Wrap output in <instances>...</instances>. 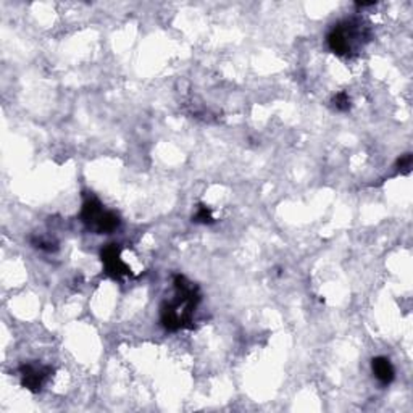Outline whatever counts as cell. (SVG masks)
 <instances>
[{"mask_svg": "<svg viewBox=\"0 0 413 413\" xmlns=\"http://www.w3.org/2000/svg\"><path fill=\"white\" fill-rule=\"evenodd\" d=\"M174 289L176 300L165 302L160 309V321L168 331H178L189 328L192 323V314L200 302L199 288L190 283L183 274H174Z\"/></svg>", "mask_w": 413, "mask_h": 413, "instance_id": "1", "label": "cell"}, {"mask_svg": "<svg viewBox=\"0 0 413 413\" xmlns=\"http://www.w3.org/2000/svg\"><path fill=\"white\" fill-rule=\"evenodd\" d=\"M368 39V31L357 20H346L337 23L328 34L326 42L332 54L339 57H351L360 46Z\"/></svg>", "mask_w": 413, "mask_h": 413, "instance_id": "2", "label": "cell"}, {"mask_svg": "<svg viewBox=\"0 0 413 413\" xmlns=\"http://www.w3.org/2000/svg\"><path fill=\"white\" fill-rule=\"evenodd\" d=\"M81 220L89 231L95 234H110L121 225L120 215L112 210H105L99 199L91 197L83 204Z\"/></svg>", "mask_w": 413, "mask_h": 413, "instance_id": "3", "label": "cell"}, {"mask_svg": "<svg viewBox=\"0 0 413 413\" xmlns=\"http://www.w3.org/2000/svg\"><path fill=\"white\" fill-rule=\"evenodd\" d=\"M18 372L21 376V386L36 394L39 393L42 386L47 383V379L50 378L54 370H52V367H47V365L41 363H23Z\"/></svg>", "mask_w": 413, "mask_h": 413, "instance_id": "4", "label": "cell"}, {"mask_svg": "<svg viewBox=\"0 0 413 413\" xmlns=\"http://www.w3.org/2000/svg\"><path fill=\"white\" fill-rule=\"evenodd\" d=\"M100 258H102L105 273H107L110 278L120 279L123 276H132L131 268L125 263L123 258H121V248L118 244L105 246L102 248V252H100Z\"/></svg>", "mask_w": 413, "mask_h": 413, "instance_id": "5", "label": "cell"}, {"mask_svg": "<svg viewBox=\"0 0 413 413\" xmlns=\"http://www.w3.org/2000/svg\"><path fill=\"white\" fill-rule=\"evenodd\" d=\"M372 372L374 374V378L379 381L381 384H391L394 381V367L391 363L389 358L386 357H374L372 360Z\"/></svg>", "mask_w": 413, "mask_h": 413, "instance_id": "6", "label": "cell"}, {"mask_svg": "<svg viewBox=\"0 0 413 413\" xmlns=\"http://www.w3.org/2000/svg\"><path fill=\"white\" fill-rule=\"evenodd\" d=\"M192 221L194 223H200V225H211L215 223L214 216H211V210L209 209V206L200 204L197 211H195V215L192 216Z\"/></svg>", "mask_w": 413, "mask_h": 413, "instance_id": "7", "label": "cell"}, {"mask_svg": "<svg viewBox=\"0 0 413 413\" xmlns=\"http://www.w3.org/2000/svg\"><path fill=\"white\" fill-rule=\"evenodd\" d=\"M332 105L339 112H347L351 108V97H349L347 92H337L335 97H332Z\"/></svg>", "mask_w": 413, "mask_h": 413, "instance_id": "8", "label": "cell"}, {"mask_svg": "<svg viewBox=\"0 0 413 413\" xmlns=\"http://www.w3.org/2000/svg\"><path fill=\"white\" fill-rule=\"evenodd\" d=\"M31 244H33L36 248H41V251H46V252H55L58 248L55 242L44 241L42 237H33V239H31Z\"/></svg>", "mask_w": 413, "mask_h": 413, "instance_id": "9", "label": "cell"}, {"mask_svg": "<svg viewBox=\"0 0 413 413\" xmlns=\"http://www.w3.org/2000/svg\"><path fill=\"white\" fill-rule=\"evenodd\" d=\"M397 167H399L400 172H410V167H412V155L410 153H405V155H402L399 160H397Z\"/></svg>", "mask_w": 413, "mask_h": 413, "instance_id": "10", "label": "cell"}]
</instances>
